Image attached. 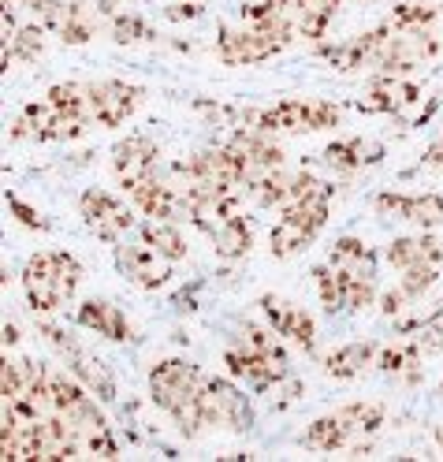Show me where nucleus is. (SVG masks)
<instances>
[{
    "mask_svg": "<svg viewBox=\"0 0 443 462\" xmlns=\"http://www.w3.org/2000/svg\"><path fill=\"white\" fill-rule=\"evenodd\" d=\"M138 236H142V243H150L161 257H168V262L175 265V262H183L187 257V236L180 227H175V220H150L145 217L142 220V227H138Z\"/></svg>",
    "mask_w": 443,
    "mask_h": 462,
    "instance_id": "28",
    "label": "nucleus"
},
{
    "mask_svg": "<svg viewBox=\"0 0 443 462\" xmlns=\"http://www.w3.org/2000/svg\"><path fill=\"white\" fill-rule=\"evenodd\" d=\"M313 276H317V291H320L324 313H332V317L346 313V276L339 269H332V265H317Z\"/></svg>",
    "mask_w": 443,
    "mask_h": 462,
    "instance_id": "31",
    "label": "nucleus"
},
{
    "mask_svg": "<svg viewBox=\"0 0 443 462\" xmlns=\"http://www.w3.org/2000/svg\"><path fill=\"white\" fill-rule=\"evenodd\" d=\"M112 42L115 45H142V42H157V34L142 15L120 12V15H112Z\"/></svg>",
    "mask_w": 443,
    "mask_h": 462,
    "instance_id": "34",
    "label": "nucleus"
},
{
    "mask_svg": "<svg viewBox=\"0 0 443 462\" xmlns=\"http://www.w3.org/2000/svg\"><path fill=\"white\" fill-rule=\"evenodd\" d=\"M439 15H443V5H395L388 23L395 31H429Z\"/></svg>",
    "mask_w": 443,
    "mask_h": 462,
    "instance_id": "33",
    "label": "nucleus"
},
{
    "mask_svg": "<svg viewBox=\"0 0 443 462\" xmlns=\"http://www.w3.org/2000/svg\"><path fill=\"white\" fill-rule=\"evenodd\" d=\"M383 418H388L383 402H346V407L309 421L306 432L299 437V444L306 451H350L358 440L373 437V432L383 425Z\"/></svg>",
    "mask_w": 443,
    "mask_h": 462,
    "instance_id": "2",
    "label": "nucleus"
},
{
    "mask_svg": "<svg viewBox=\"0 0 443 462\" xmlns=\"http://www.w3.org/2000/svg\"><path fill=\"white\" fill-rule=\"evenodd\" d=\"M97 23H101V12L90 8L86 0H64V15H60L56 34H60L64 45H86V42H94Z\"/></svg>",
    "mask_w": 443,
    "mask_h": 462,
    "instance_id": "26",
    "label": "nucleus"
},
{
    "mask_svg": "<svg viewBox=\"0 0 443 462\" xmlns=\"http://www.w3.org/2000/svg\"><path fill=\"white\" fill-rule=\"evenodd\" d=\"M75 325L90 328L112 343H131L134 339V325L127 321V313L120 306H112L108 299H86L78 310H75Z\"/></svg>",
    "mask_w": 443,
    "mask_h": 462,
    "instance_id": "19",
    "label": "nucleus"
},
{
    "mask_svg": "<svg viewBox=\"0 0 443 462\" xmlns=\"http://www.w3.org/2000/svg\"><path fill=\"white\" fill-rule=\"evenodd\" d=\"M227 146L239 153L243 161V171H246V190L264 183L272 176V171L287 168V153L283 146L269 134V131H257V127H235L231 138H227Z\"/></svg>",
    "mask_w": 443,
    "mask_h": 462,
    "instance_id": "5",
    "label": "nucleus"
},
{
    "mask_svg": "<svg viewBox=\"0 0 443 462\" xmlns=\"http://www.w3.org/2000/svg\"><path fill=\"white\" fill-rule=\"evenodd\" d=\"M5 201H8V209L15 213V220L23 224V227H31V231H49L52 224L34 209V206H26V201L19 198V194H5Z\"/></svg>",
    "mask_w": 443,
    "mask_h": 462,
    "instance_id": "39",
    "label": "nucleus"
},
{
    "mask_svg": "<svg viewBox=\"0 0 443 462\" xmlns=\"http://www.w3.org/2000/svg\"><path fill=\"white\" fill-rule=\"evenodd\" d=\"M42 52H45V26L31 23V26H19L15 38L5 42V56H0V64H5V71L12 64H34Z\"/></svg>",
    "mask_w": 443,
    "mask_h": 462,
    "instance_id": "29",
    "label": "nucleus"
},
{
    "mask_svg": "<svg viewBox=\"0 0 443 462\" xmlns=\"http://www.w3.org/2000/svg\"><path fill=\"white\" fill-rule=\"evenodd\" d=\"M257 306L264 313V321H269V328H276V336L291 339L302 355H317V321L302 306H294L280 295H261Z\"/></svg>",
    "mask_w": 443,
    "mask_h": 462,
    "instance_id": "11",
    "label": "nucleus"
},
{
    "mask_svg": "<svg viewBox=\"0 0 443 462\" xmlns=\"http://www.w3.org/2000/svg\"><path fill=\"white\" fill-rule=\"evenodd\" d=\"M436 280H439V265H418V269H402L399 287L418 302V299H425V291H432Z\"/></svg>",
    "mask_w": 443,
    "mask_h": 462,
    "instance_id": "36",
    "label": "nucleus"
},
{
    "mask_svg": "<svg viewBox=\"0 0 443 462\" xmlns=\"http://www.w3.org/2000/svg\"><path fill=\"white\" fill-rule=\"evenodd\" d=\"M127 198H131V206L150 220H187L183 190L175 183H168V180H161L157 171L150 180H142L134 190H127Z\"/></svg>",
    "mask_w": 443,
    "mask_h": 462,
    "instance_id": "16",
    "label": "nucleus"
},
{
    "mask_svg": "<svg viewBox=\"0 0 443 462\" xmlns=\"http://www.w3.org/2000/svg\"><path fill=\"white\" fill-rule=\"evenodd\" d=\"M365 5H376V0H365Z\"/></svg>",
    "mask_w": 443,
    "mask_h": 462,
    "instance_id": "45",
    "label": "nucleus"
},
{
    "mask_svg": "<svg viewBox=\"0 0 443 462\" xmlns=\"http://www.w3.org/2000/svg\"><path fill=\"white\" fill-rule=\"evenodd\" d=\"M205 12V5H201V0H171V5L164 8V15L171 19V23H190V19H198Z\"/></svg>",
    "mask_w": 443,
    "mask_h": 462,
    "instance_id": "41",
    "label": "nucleus"
},
{
    "mask_svg": "<svg viewBox=\"0 0 443 462\" xmlns=\"http://www.w3.org/2000/svg\"><path fill=\"white\" fill-rule=\"evenodd\" d=\"M201 402L205 414H209V425L227 429V432H250L254 429V402L250 395L235 384V377H209L201 388Z\"/></svg>",
    "mask_w": 443,
    "mask_h": 462,
    "instance_id": "6",
    "label": "nucleus"
},
{
    "mask_svg": "<svg viewBox=\"0 0 443 462\" xmlns=\"http://www.w3.org/2000/svg\"><path fill=\"white\" fill-rule=\"evenodd\" d=\"M436 444H439V451H443V425H439V432H436Z\"/></svg>",
    "mask_w": 443,
    "mask_h": 462,
    "instance_id": "44",
    "label": "nucleus"
},
{
    "mask_svg": "<svg viewBox=\"0 0 443 462\" xmlns=\"http://www.w3.org/2000/svg\"><path fill=\"white\" fill-rule=\"evenodd\" d=\"M145 90L120 79H108V82H90V116L97 127H124L131 116L142 108Z\"/></svg>",
    "mask_w": 443,
    "mask_h": 462,
    "instance_id": "9",
    "label": "nucleus"
},
{
    "mask_svg": "<svg viewBox=\"0 0 443 462\" xmlns=\"http://www.w3.org/2000/svg\"><path fill=\"white\" fill-rule=\"evenodd\" d=\"M115 265H120V273L134 287H142V291H157V287H164L171 280V262L161 257L150 243H134V246L115 243Z\"/></svg>",
    "mask_w": 443,
    "mask_h": 462,
    "instance_id": "14",
    "label": "nucleus"
},
{
    "mask_svg": "<svg viewBox=\"0 0 443 462\" xmlns=\"http://www.w3.org/2000/svg\"><path fill=\"white\" fill-rule=\"evenodd\" d=\"M78 213H82L86 227H90L101 243H112V246H115V243H124V236L134 227V213H131L112 190H105V187L82 190V198H78Z\"/></svg>",
    "mask_w": 443,
    "mask_h": 462,
    "instance_id": "7",
    "label": "nucleus"
},
{
    "mask_svg": "<svg viewBox=\"0 0 443 462\" xmlns=\"http://www.w3.org/2000/svg\"><path fill=\"white\" fill-rule=\"evenodd\" d=\"M406 201H410V194H402V190H380L373 198V209L383 220H406Z\"/></svg>",
    "mask_w": 443,
    "mask_h": 462,
    "instance_id": "38",
    "label": "nucleus"
},
{
    "mask_svg": "<svg viewBox=\"0 0 443 462\" xmlns=\"http://www.w3.org/2000/svg\"><path fill=\"white\" fill-rule=\"evenodd\" d=\"M343 0H287V12L294 19V31L299 38L306 42H320L324 31H328V23L336 19Z\"/></svg>",
    "mask_w": 443,
    "mask_h": 462,
    "instance_id": "25",
    "label": "nucleus"
},
{
    "mask_svg": "<svg viewBox=\"0 0 443 462\" xmlns=\"http://www.w3.org/2000/svg\"><path fill=\"white\" fill-rule=\"evenodd\" d=\"M383 262L392 269H418V265H443V243L432 231H418V236H402L383 246Z\"/></svg>",
    "mask_w": 443,
    "mask_h": 462,
    "instance_id": "20",
    "label": "nucleus"
},
{
    "mask_svg": "<svg viewBox=\"0 0 443 462\" xmlns=\"http://www.w3.org/2000/svg\"><path fill=\"white\" fill-rule=\"evenodd\" d=\"M410 302H413V299H410V295L402 291V287L395 283V287H388V291L380 295V313H383V317H399V313H406V310H410Z\"/></svg>",
    "mask_w": 443,
    "mask_h": 462,
    "instance_id": "40",
    "label": "nucleus"
},
{
    "mask_svg": "<svg viewBox=\"0 0 443 462\" xmlns=\"http://www.w3.org/2000/svg\"><path fill=\"white\" fill-rule=\"evenodd\" d=\"M64 365L75 373V377L90 388L101 402H115V377H112V369L101 362V358H94L86 346H75L71 355H64Z\"/></svg>",
    "mask_w": 443,
    "mask_h": 462,
    "instance_id": "24",
    "label": "nucleus"
},
{
    "mask_svg": "<svg viewBox=\"0 0 443 462\" xmlns=\"http://www.w3.org/2000/svg\"><path fill=\"white\" fill-rule=\"evenodd\" d=\"M317 236L313 231H306L302 224H294L287 217H280L269 231V243H272V257H294V254H302Z\"/></svg>",
    "mask_w": 443,
    "mask_h": 462,
    "instance_id": "30",
    "label": "nucleus"
},
{
    "mask_svg": "<svg viewBox=\"0 0 443 462\" xmlns=\"http://www.w3.org/2000/svg\"><path fill=\"white\" fill-rule=\"evenodd\" d=\"M224 365L235 381H243L250 392H272L280 384H287V377H294L291 369V358H272V355H261V351H250L246 343L235 339L227 351H224Z\"/></svg>",
    "mask_w": 443,
    "mask_h": 462,
    "instance_id": "4",
    "label": "nucleus"
},
{
    "mask_svg": "<svg viewBox=\"0 0 443 462\" xmlns=\"http://www.w3.org/2000/svg\"><path fill=\"white\" fill-rule=\"evenodd\" d=\"M52 257H56V273H60V291L71 302L75 291H78V283H82V276H86V269H82V262L71 250H52Z\"/></svg>",
    "mask_w": 443,
    "mask_h": 462,
    "instance_id": "35",
    "label": "nucleus"
},
{
    "mask_svg": "<svg viewBox=\"0 0 443 462\" xmlns=\"http://www.w3.org/2000/svg\"><path fill=\"white\" fill-rule=\"evenodd\" d=\"M209 239H213L217 257H224V262H239V257H246L250 246H254V227L243 213H231Z\"/></svg>",
    "mask_w": 443,
    "mask_h": 462,
    "instance_id": "27",
    "label": "nucleus"
},
{
    "mask_svg": "<svg viewBox=\"0 0 443 462\" xmlns=\"http://www.w3.org/2000/svg\"><path fill=\"white\" fill-rule=\"evenodd\" d=\"M418 343H421L425 358H432V355H443V306L429 310L425 325H421V332H418Z\"/></svg>",
    "mask_w": 443,
    "mask_h": 462,
    "instance_id": "37",
    "label": "nucleus"
},
{
    "mask_svg": "<svg viewBox=\"0 0 443 462\" xmlns=\"http://www.w3.org/2000/svg\"><path fill=\"white\" fill-rule=\"evenodd\" d=\"M406 224H418L421 231H436L443 224V194L439 190L410 194V201H406Z\"/></svg>",
    "mask_w": 443,
    "mask_h": 462,
    "instance_id": "32",
    "label": "nucleus"
},
{
    "mask_svg": "<svg viewBox=\"0 0 443 462\" xmlns=\"http://www.w3.org/2000/svg\"><path fill=\"white\" fill-rule=\"evenodd\" d=\"M380 358V343L376 339H350V343H339L336 351L324 355V373L336 381H354V377H362V373L369 365H376Z\"/></svg>",
    "mask_w": 443,
    "mask_h": 462,
    "instance_id": "21",
    "label": "nucleus"
},
{
    "mask_svg": "<svg viewBox=\"0 0 443 462\" xmlns=\"http://www.w3.org/2000/svg\"><path fill=\"white\" fill-rule=\"evenodd\" d=\"M280 52H283V45L264 31H257L254 23H243V31H227L224 26L220 38H217V56L227 68H254V64L272 60Z\"/></svg>",
    "mask_w": 443,
    "mask_h": 462,
    "instance_id": "10",
    "label": "nucleus"
},
{
    "mask_svg": "<svg viewBox=\"0 0 443 462\" xmlns=\"http://www.w3.org/2000/svg\"><path fill=\"white\" fill-rule=\"evenodd\" d=\"M205 381L209 377L201 373V365H194L187 358H164L150 369V399L171 418L175 411H183L190 399L201 395Z\"/></svg>",
    "mask_w": 443,
    "mask_h": 462,
    "instance_id": "3",
    "label": "nucleus"
},
{
    "mask_svg": "<svg viewBox=\"0 0 443 462\" xmlns=\"http://www.w3.org/2000/svg\"><path fill=\"white\" fill-rule=\"evenodd\" d=\"M388 34H392V23H383V26H373V31H365V34H358V38H350V42L320 45L317 52H320L336 71H343V75H350V71H365V68H373L376 52L383 49Z\"/></svg>",
    "mask_w": 443,
    "mask_h": 462,
    "instance_id": "17",
    "label": "nucleus"
},
{
    "mask_svg": "<svg viewBox=\"0 0 443 462\" xmlns=\"http://www.w3.org/2000/svg\"><path fill=\"white\" fill-rule=\"evenodd\" d=\"M201 5H205V0H201Z\"/></svg>",
    "mask_w": 443,
    "mask_h": 462,
    "instance_id": "47",
    "label": "nucleus"
},
{
    "mask_svg": "<svg viewBox=\"0 0 443 462\" xmlns=\"http://www.w3.org/2000/svg\"><path fill=\"white\" fill-rule=\"evenodd\" d=\"M439 395H443V384H439Z\"/></svg>",
    "mask_w": 443,
    "mask_h": 462,
    "instance_id": "46",
    "label": "nucleus"
},
{
    "mask_svg": "<svg viewBox=\"0 0 443 462\" xmlns=\"http://www.w3.org/2000/svg\"><path fill=\"white\" fill-rule=\"evenodd\" d=\"M23 120L31 127V138L34 142H75L90 131L94 124L82 120V116H71V112H60L49 97L42 101H31L23 108Z\"/></svg>",
    "mask_w": 443,
    "mask_h": 462,
    "instance_id": "13",
    "label": "nucleus"
},
{
    "mask_svg": "<svg viewBox=\"0 0 443 462\" xmlns=\"http://www.w3.org/2000/svg\"><path fill=\"white\" fill-rule=\"evenodd\" d=\"M343 124V108L317 97H283L264 108H239V127H257L269 134H313Z\"/></svg>",
    "mask_w": 443,
    "mask_h": 462,
    "instance_id": "1",
    "label": "nucleus"
},
{
    "mask_svg": "<svg viewBox=\"0 0 443 462\" xmlns=\"http://www.w3.org/2000/svg\"><path fill=\"white\" fill-rule=\"evenodd\" d=\"M383 142H373V138H336L324 146V164H328L336 176H354L369 164H380L383 161Z\"/></svg>",
    "mask_w": 443,
    "mask_h": 462,
    "instance_id": "18",
    "label": "nucleus"
},
{
    "mask_svg": "<svg viewBox=\"0 0 443 462\" xmlns=\"http://www.w3.org/2000/svg\"><path fill=\"white\" fill-rule=\"evenodd\" d=\"M421 164H425V168H443V138H439V142H432V146L425 150Z\"/></svg>",
    "mask_w": 443,
    "mask_h": 462,
    "instance_id": "42",
    "label": "nucleus"
},
{
    "mask_svg": "<svg viewBox=\"0 0 443 462\" xmlns=\"http://www.w3.org/2000/svg\"><path fill=\"white\" fill-rule=\"evenodd\" d=\"M421 362H425L421 343H418V336H410V339H395L388 346H380L376 369L388 373V377L406 381V384H418L421 381Z\"/></svg>",
    "mask_w": 443,
    "mask_h": 462,
    "instance_id": "22",
    "label": "nucleus"
},
{
    "mask_svg": "<svg viewBox=\"0 0 443 462\" xmlns=\"http://www.w3.org/2000/svg\"><path fill=\"white\" fill-rule=\"evenodd\" d=\"M328 265L346 273V276H358V280H376V269H380V254L373 246H365L362 239L354 236H343L332 243L328 250Z\"/></svg>",
    "mask_w": 443,
    "mask_h": 462,
    "instance_id": "23",
    "label": "nucleus"
},
{
    "mask_svg": "<svg viewBox=\"0 0 443 462\" xmlns=\"http://www.w3.org/2000/svg\"><path fill=\"white\" fill-rule=\"evenodd\" d=\"M15 343H19V328L12 321H5V351H8V346H15Z\"/></svg>",
    "mask_w": 443,
    "mask_h": 462,
    "instance_id": "43",
    "label": "nucleus"
},
{
    "mask_svg": "<svg viewBox=\"0 0 443 462\" xmlns=\"http://www.w3.org/2000/svg\"><path fill=\"white\" fill-rule=\"evenodd\" d=\"M23 291L34 313H56L64 310V291H60V273H56L52 250H38L23 269Z\"/></svg>",
    "mask_w": 443,
    "mask_h": 462,
    "instance_id": "12",
    "label": "nucleus"
},
{
    "mask_svg": "<svg viewBox=\"0 0 443 462\" xmlns=\"http://www.w3.org/2000/svg\"><path fill=\"white\" fill-rule=\"evenodd\" d=\"M425 97V90L418 82L399 79V75H373L365 97L358 101L362 112H383V116H399L406 120V108H413Z\"/></svg>",
    "mask_w": 443,
    "mask_h": 462,
    "instance_id": "15",
    "label": "nucleus"
},
{
    "mask_svg": "<svg viewBox=\"0 0 443 462\" xmlns=\"http://www.w3.org/2000/svg\"><path fill=\"white\" fill-rule=\"evenodd\" d=\"M157 161H161V146L150 134H127V138L115 142L112 153H108L112 176L124 190H134L142 180H150L157 171Z\"/></svg>",
    "mask_w": 443,
    "mask_h": 462,
    "instance_id": "8",
    "label": "nucleus"
}]
</instances>
